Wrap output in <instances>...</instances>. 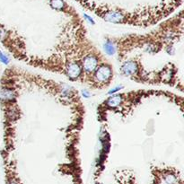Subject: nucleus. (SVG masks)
Returning a JSON list of instances; mask_svg holds the SVG:
<instances>
[{
    "label": "nucleus",
    "mask_w": 184,
    "mask_h": 184,
    "mask_svg": "<svg viewBox=\"0 0 184 184\" xmlns=\"http://www.w3.org/2000/svg\"><path fill=\"white\" fill-rule=\"evenodd\" d=\"M121 73L123 76L130 77L133 80H138V78H139L138 81L142 82L141 64H139L137 60H126L121 67Z\"/></svg>",
    "instance_id": "obj_3"
},
{
    "label": "nucleus",
    "mask_w": 184,
    "mask_h": 184,
    "mask_svg": "<svg viewBox=\"0 0 184 184\" xmlns=\"http://www.w3.org/2000/svg\"><path fill=\"white\" fill-rule=\"evenodd\" d=\"M83 95H84V96H85V97H89V96H90V94L88 93V92H87L86 90L83 91Z\"/></svg>",
    "instance_id": "obj_8"
},
{
    "label": "nucleus",
    "mask_w": 184,
    "mask_h": 184,
    "mask_svg": "<svg viewBox=\"0 0 184 184\" xmlns=\"http://www.w3.org/2000/svg\"><path fill=\"white\" fill-rule=\"evenodd\" d=\"M100 58L97 55V53L89 52L85 56L83 57V59L80 61V65L83 71V82L84 79L85 82L89 80L94 70L97 68V67L100 65Z\"/></svg>",
    "instance_id": "obj_2"
},
{
    "label": "nucleus",
    "mask_w": 184,
    "mask_h": 184,
    "mask_svg": "<svg viewBox=\"0 0 184 184\" xmlns=\"http://www.w3.org/2000/svg\"><path fill=\"white\" fill-rule=\"evenodd\" d=\"M113 77L112 67L108 63H101L94 70L87 83L92 88H104L110 85Z\"/></svg>",
    "instance_id": "obj_1"
},
{
    "label": "nucleus",
    "mask_w": 184,
    "mask_h": 184,
    "mask_svg": "<svg viewBox=\"0 0 184 184\" xmlns=\"http://www.w3.org/2000/svg\"><path fill=\"white\" fill-rule=\"evenodd\" d=\"M17 95L18 94L15 87L2 86L0 89V103L2 106L16 103Z\"/></svg>",
    "instance_id": "obj_4"
},
{
    "label": "nucleus",
    "mask_w": 184,
    "mask_h": 184,
    "mask_svg": "<svg viewBox=\"0 0 184 184\" xmlns=\"http://www.w3.org/2000/svg\"><path fill=\"white\" fill-rule=\"evenodd\" d=\"M9 61H10L9 58H8L4 52H2V51L0 50V62H2L3 64L7 65V64L9 63Z\"/></svg>",
    "instance_id": "obj_6"
},
{
    "label": "nucleus",
    "mask_w": 184,
    "mask_h": 184,
    "mask_svg": "<svg viewBox=\"0 0 184 184\" xmlns=\"http://www.w3.org/2000/svg\"><path fill=\"white\" fill-rule=\"evenodd\" d=\"M49 4L51 6V8L57 11L63 12L64 14H67L71 17L77 15L75 9L72 6H70L65 0H49Z\"/></svg>",
    "instance_id": "obj_5"
},
{
    "label": "nucleus",
    "mask_w": 184,
    "mask_h": 184,
    "mask_svg": "<svg viewBox=\"0 0 184 184\" xmlns=\"http://www.w3.org/2000/svg\"><path fill=\"white\" fill-rule=\"evenodd\" d=\"M122 87H117V88H114V89H111L110 92H109V94H112V93H115L116 92H119Z\"/></svg>",
    "instance_id": "obj_7"
}]
</instances>
